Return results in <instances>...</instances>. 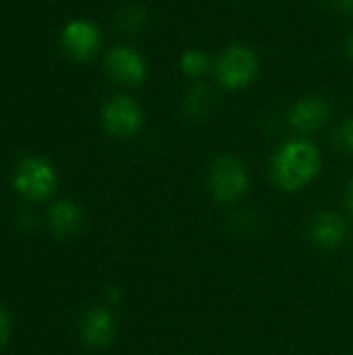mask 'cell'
<instances>
[{"instance_id": "30bf717a", "label": "cell", "mask_w": 353, "mask_h": 355, "mask_svg": "<svg viewBox=\"0 0 353 355\" xmlns=\"http://www.w3.org/2000/svg\"><path fill=\"white\" fill-rule=\"evenodd\" d=\"M308 237L314 245L322 250L339 248L347 237V223L341 214L333 210L318 212L308 225Z\"/></svg>"}, {"instance_id": "ac0fdd59", "label": "cell", "mask_w": 353, "mask_h": 355, "mask_svg": "<svg viewBox=\"0 0 353 355\" xmlns=\"http://www.w3.org/2000/svg\"><path fill=\"white\" fill-rule=\"evenodd\" d=\"M347 208L352 210L353 214V179L350 181V187H347Z\"/></svg>"}, {"instance_id": "9a60e30c", "label": "cell", "mask_w": 353, "mask_h": 355, "mask_svg": "<svg viewBox=\"0 0 353 355\" xmlns=\"http://www.w3.org/2000/svg\"><path fill=\"white\" fill-rule=\"evenodd\" d=\"M335 144L339 146V150H343L345 154H352L353 156V116L352 119H345L337 131H335Z\"/></svg>"}, {"instance_id": "5b68a950", "label": "cell", "mask_w": 353, "mask_h": 355, "mask_svg": "<svg viewBox=\"0 0 353 355\" xmlns=\"http://www.w3.org/2000/svg\"><path fill=\"white\" fill-rule=\"evenodd\" d=\"M100 121L108 135L127 139V137H133L141 129L144 110L137 100H133L127 94H119L104 102Z\"/></svg>"}, {"instance_id": "4fadbf2b", "label": "cell", "mask_w": 353, "mask_h": 355, "mask_svg": "<svg viewBox=\"0 0 353 355\" xmlns=\"http://www.w3.org/2000/svg\"><path fill=\"white\" fill-rule=\"evenodd\" d=\"M179 67H181V71H183L187 77H193V79H196V77H202L204 73L210 71L212 60L208 58V54H206L204 50H200V48H189V50H185V52L181 54Z\"/></svg>"}, {"instance_id": "2e32d148", "label": "cell", "mask_w": 353, "mask_h": 355, "mask_svg": "<svg viewBox=\"0 0 353 355\" xmlns=\"http://www.w3.org/2000/svg\"><path fill=\"white\" fill-rule=\"evenodd\" d=\"M10 329H12V324H10V316L6 314V310H2V308H0V347H4V345H6V341L10 339Z\"/></svg>"}, {"instance_id": "8992f818", "label": "cell", "mask_w": 353, "mask_h": 355, "mask_svg": "<svg viewBox=\"0 0 353 355\" xmlns=\"http://www.w3.org/2000/svg\"><path fill=\"white\" fill-rule=\"evenodd\" d=\"M60 48L77 62L92 60L102 48V31L89 19H71L60 29Z\"/></svg>"}, {"instance_id": "6da1fadb", "label": "cell", "mask_w": 353, "mask_h": 355, "mask_svg": "<svg viewBox=\"0 0 353 355\" xmlns=\"http://www.w3.org/2000/svg\"><path fill=\"white\" fill-rule=\"evenodd\" d=\"M320 150L308 139H289L270 158V177L283 191H300L308 187L320 173Z\"/></svg>"}, {"instance_id": "52a82bcc", "label": "cell", "mask_w": 353, "mask_h": 355, "mask_svg": "<svg viewBox=\"0 0 353 355\" xmlns=\"http://www.w3.org/2000/svg\"><path fill=\"white\" fill-rule=\"evenodd\" d=\"M104 71L106 75L119 83V85H127V87H135L141 85L148 77V64L146 58L131 46L119 44L114 48H110L104 56Z\"/></svg>"}, {"instance_id": "5bb4252c", "label": "cell", "mask_w": 353, "mask_h": 355, "mask_svg": "<svg viewBox=\"0 0 353 355\" xmlns=\"http://www.w3.org/2000/svg\"><path fill=\"white\" fill-rule=\"evenodd\" d=\"M146 21H148V10L141 8V6H135V4L123 8V10L119 12V17H117V23H119V27H121L125 33H135V31H139V29L146 25Z\"/></svg>"}, {"instance_id": "d6986e66", "label": "cell", "mask_w": 353, "mask_h": 355, "mask_svg": "<svg viewBox=\"0 0 353 355\" xmlns=\"http://www.w3.org/2000/svg\"><path fill=\"white\" fill-rule=\"evenodd\" d=\"M347 50H350V56L353 58V33L352 37H350V44H347Z\"/></svg>"}, {"instance_id": "277c9868", "label": "cell", "mask_w": 353, "mask_h": 355, "mask_svg": "<svg viewBox=\"0 0 353 355\" xmlns=\"http://www.w3.org/2000/svg\"><path fill=\"white\" fill-rule=\"evenodd\" d=\"M250 185V175L243 162L231 154H223L212 160L208 168V189L221 204L237 202Z\"/></svg>"}, {"instance_id": "9c48e42d", "label": "cell", "mask_w": 353, "mask_h": 355, "mask_svg": "<svg viewBox=\"0 0 353 355\" xmlns=\"http://www.w3.org/2000/svg\"><path fill=\"white\" fill-rule=\"evenodd\" d=\"M331 108L322 96H306L289 110V127L298 133H314L329 121Z\"/></svg>"}, {"instance_id": "3957f363", "label": "cell", "mask_w": 353, "mask_h": 355, "mask_svg": "<svg viewBox=\"0 0 353 355\" xmlns=\"http://www.w3.org/2000/svg\"><path fill=\"white\" fill-rule=\"evenodd\" d=\"M212 69L218 85L237 92L256 81L260 73V58L250 46L231 44L218 54V58L212 62Z\"/></svg>"}, {"instance_id": "7a4b0ae2", "label": "cell", "mask_w": 353, "mask_h": 355, "mask_svg": "<svg viewBox=\"0 0 353 355\" xmlns=\"http://www.w3.org/2000/svg\"><path fill=\"white\" fill-rule=\"evenodd\" d=\"M12 187L25 202H46L58 187L56 168L44 156H25L12 171Z\"/></svg>"}, {"instance_id": "e0dca14e", "label": "cell", "mask_w": 353, "mask_h": 355, "mask_svg": "<svg viewBox=\"0 0 353 355\" xmlns=\"http://www.w3.org/2000/svg\"><path fill=\"white\" fill-rule=\"evenodd\" d=\"M337 8H341L343 12H353V0H335Z\"/></svg>"}, {"instance_id": "8fae6325", "label": "cell", "mask_w": 353, "mask_h": 355, "mask_svg": "<svg viewBox=\"0 0 353 355\" xmlns=\"http://www.w3.org/2000/svg\"><path fill=\"white\" fill-rule=\"evenodd\" d=\"M81 220H83L81 210L71 200H58L48 210L50 229L58 237H71V235H75L79 231V227H81Z\"/></svg>"}, {"instance_id": "7c38bea8", "label": "cell", "mask_w": 353, "mask_h": 355, "mask_svg": "<svg viewBox=\"0 0 353 355\" xmlns=\"http://www.w3.org/2000/svg\"><path fill=\"white\" fill-rule=\"evenodd\" d=\"M183 106L187 110V114L191 119H206L214 112L216 106V96L212 94V89L208 85L196 83L183 100Z\"/></svg>"}, {"instance_id": "ba28073f", "label": "cell", "mask_w": 353, "mask_h": 355, "mask_svg": "<svg viewBox=\"0 0 353 355\" xmlns=\"http://www.w3.org/2000/svg\"><path fill=\"white\" fill-rule=\"evenodd\" d=\"M79 333H81V339L87 347H94V349H102L106 347L114 335H117V320L112 316V312L104 306H96V308H89L83 318H81V324H79Z\"/></svg>"}]
</instances>
